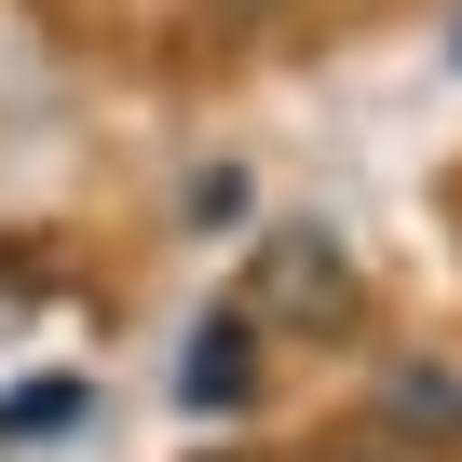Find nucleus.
<instances>
[{
  "label": "nucleus",
  "instance_id": "f257e3e1",
  "mask_svg": "<svg viewBox=\"0 0 462 462\" xmlns=\"http://www.w3.org/2000/svg\"><path fill=\"white\" fill-rule=\"evenodd\" d=\"M259 313H354V259L327 231H273L259 245Z\"/></svg>",
  "mask_w": 462,
  "mask_h": 462
},
{
  "label": "nucleus",
  "instance_id": "f03ea898",
  "mask_svg": "<svg viewBox=\"0 0 462 462\" xmlns=\"http://www.w3.org/2000/svg\"><path fill=\"white\" fill-rule=\"evenodd\" d=\"M245 340H259L245 313H217V327H190V354H177V394L231 421V408H245V394H259V354H245Z\"/></svg>",
  "mask_w": 462,
  "mask_h": 462
},
{
  "label": "nucleus",
  "instance_id": "7ed1b4c3",
  "mask_svg": "<svg viewBox=\"0 0 462 462\" xmlns=\"http://www.w3.org/2000/svg\"><path fill=\"white\" fill-rule=\"evenodd\" d=\"M381 421L394 435H462V367H435V354H408V367H381Z\"/></svg>",
  "mask_w": 462,
  "mask_h": 462
},
{
  "label": "nucleus",
  "instance_id": "20e7f679",
  "mask_svg": "<svg viewBox=\"0 0 462 462\" xmlns=\"http://www.w3.org/2000/svg\"><path fill=\"white\" fill-rule=\"evenodd\" d=\"M82 421V381H28V394H0V435H55Z\"/></svg>",
  "mask_w": 462,
  "mask_h": 462
},
{
  "label": "nucleus",
  "instance_id": "39448f33",
  "mask_svg": "<svg viewBox=\"0 0 462 462\" xmlns=\"http://www.w3.org/2000/svg\"><path fill=\"white\" fill-rule=\"evenodd\" d=\"M448 55H462V28H448Z\"/></svg>",
  "mask_w": 462,
  "mask_h": 462
},
{
  "label": "nucleus",
  "instance_id": "423d86ee",
  "mask_svg": "<svg viewBox=\"0 0 462 462\" xmlns=\"http://www.w3.org/2000/svg\"><path fill=\"white\" fill-rule=\"evenodd\" d=\"M0 273H14V259H0Z\"/></svg>",
  "mask_w": 462,
  "mask_h": 462
},
{
  "label": "nucleus",
  "instance_id": "0eeeda50",
  "mask_svg": "<svg viewBox=\"0 0 462 462\" xmlns=\"http://www.w3.org/2000/svg\"><path fill=\"white\" fill-rule=\"evenodd\" d=\"M354 462H367V448H354Z\"/></svg>",
  "mask_w": 462,
  "mask_h": 462
}]
</instances>
